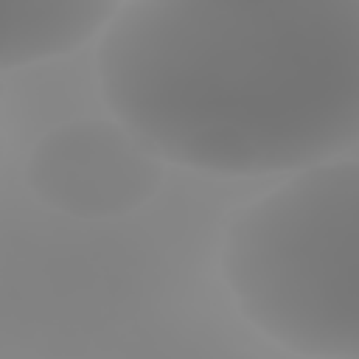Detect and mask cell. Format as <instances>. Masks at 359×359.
Listing matches in <instances>:
<instances>
[{
	"instance_id": "obj_3",
	"label": "cell",
	"mask_w": 359,
	"mask_h": 359,
	"mask_svg": "<svg viewBox=\"0 0 359 359\" xmlns=\"http://www.w3.org/2000/svg\"><path fill=\"white\" fill-rule=\"evenodd\" d=\"M22 174L45 208L104 222L154 199L163 185V157L115 115L79 118L45 132L28 151Z\"/></svg>"
},
{
	"instance_id": "obj_5",
	"label": "cell",
	"mask_w": 359,
	"mask_h": 359,
	"mask_svg": "<svg viewBox=\"0 0 359 359\" xmlns=\"http://www.w3.org/2000/svg\"><path fill=\"white\" fill-rule=\"evenodd\" d=\"M146 3H174V0H146Z\"/></svg>"
},
{
	"instance_id": "obj_2",
	"label": "cell",
	"mask_w": 359,
	"mask_h": 359,
	"mask_svg": "<svg viewBox=\"0 0 359 359\" xmlns=\"http://www.w3.org/2000/svg\"><path fill=\"white\" fill-rule=\"evenodd\" d=\"M222 278L238 314L297 356L359 359V160H325L227 216Z\"/></svg>"
},
{
	"instance_id": "obj_1",
	"label": "cell",
	"mask_w": 359,
	"mask_h": 359,
	"mask_svg": "<svg viewBox=\"0 0 359 359\" xmlns=\"http://www.w3.org/2000/svg\"><path fill=\"white\" fill-rule=\"evenodd\" d=\"M95 67L107 109L191 171L294 174L359 143V0H129Z\"/></svg>"
},
{
	"instance_id": "obj_4",
	"label": "cell",
	"mask_w": 359,
	"mask_h": 359,
	"mask_svg": "<svg viewBox=\"0 0 359 359\" xmlns=\"http://www.w3.org/2000/svg\"><path fill=\"white\" fill-rule=\"evenodd\" d=\"M123 0H0V67L67 56L104 34Z\"/></svg>"
}]
</instances>
